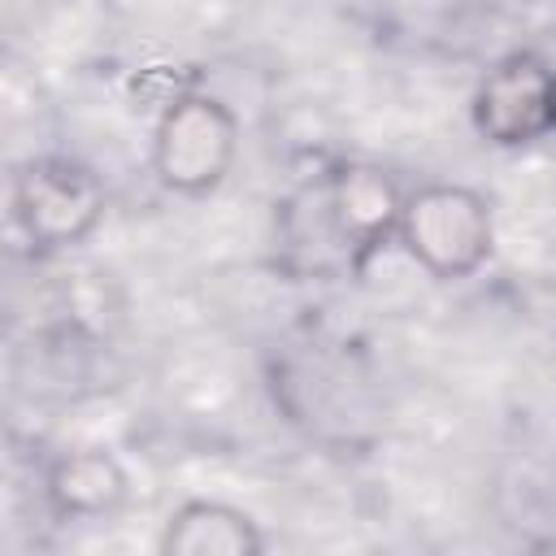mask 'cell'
<instances>
[{"instance_id": "6da1fadb", "label": "cell", "mask_w": 556, "mask_h": 556, "mask_svg": "<svg viewBox=\"0 0 556 556\" xmlns=\"http://www.w3.org/2000/svg\"><path fill=\"white\" fill-rule=\"evenodd\" d=\"M400 195L404 191H395L382 174L339 165L313 178L287 204L282 243L304 252L313 269H334V265L352 269L395 235Z\"/></svg>"}, {"instance_id": "7a4b0ae2", "label": "cell", "mask_w": 556, "mask_h": 556, "mask_svg": "<svg viewBox=\"0 0 556 556\" xmlns=\"http://www.w3.org/2000/svg\"><path fill=\"white\" fill-rule=\"evenodd\" d=\"M391 239L439 282L473 278L495 252L491 200L465 182H421L400 195Z\"/></svg>"}, {"instance_id": "3957f363", "label": "cell", "mask_w": 556, "mask_h": 556, "mask_svg": "<svg viewBox=\"0 0 556 556\" xmlns=\"http://www.w3.org/2000/svg\"><path fill=\"white\" fill-rule=\"evenodd\" d=\"M239 152L235 113L204 91H187L165 104L152 130V169L156 182L174 195H208L226 182Z\"/></svg>"}, {"instance_id": "277c9868", "label": "cell", "mask_w": 556, "mask_h": 556, "mask_svg": "<svg viewBox=\"0 0 556 556\" xmlns=\"http://www.w3.org/2000/svg\"><path fill=\"white\" fill-rule=\"evenodd\" d=\"M473 126L495 148L539 143L556 130V74L534 52H508L473 91Z\"/></svg>"}, {"instance_id": "5b68a950", "label": "cell", "mask_w": 556, "mask_h": 556, "mask_svg": "<svg viewBox=\"0 0 556 556\" xmlns=\"http://www.w3.org/2000/svg\"><path fill=\"white\" fill-rule=\"evenodd\" d=\"M96 217H100V187L91 182L87 169L70 161L30 165V174L17 187V222L43 248L78 239Z\"/></svg>"}, {"instance_id": "8992f818", "label": "cell", "mask_w": 556, "mask_h": 556, "mask_svg": "<svg viewBox=\"0 0 556 556\" xmlns=\"http://www.w3.org/2000/svg\"><path fill=\"white\" fill-rule=\"evenodd\" d=\"M265 539L256 521L222 500H187L169 513L161 552H182V556H252L261 552Z\"/></svg>"}, {"instance_id": "52a82bcc", "label": "cell", "mask_w": 556, "mask_h": 556, "mask_svg": "<svg viewBox=\"0 0 556 556\" xmlns=\"http://www.w3.org/2000/svg\"><path fill=\"white\" fill-rule=\"evenodd\" d=\"M48 491H52V500L65 513H104V508H113L122 500L126 478H122V469L109 456L91 452V456L61 460V469L52 473V486Z\"/></svg>"}]
</instances>
